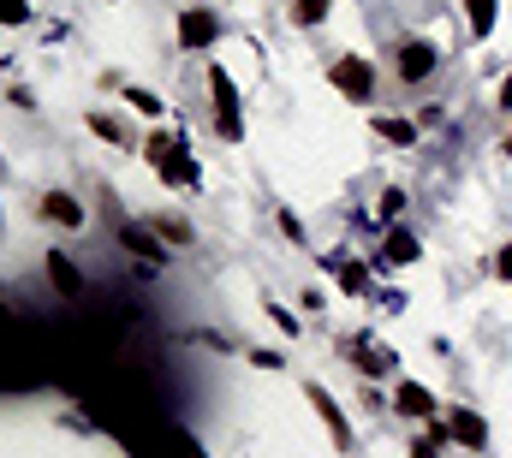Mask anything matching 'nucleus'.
Wrapping results in <instances>:
<instances>
[{"instance_id":"obj_11","label":"nucleus","mask_w":512,"mask_h":458,"mask_svg":"<svg viewBox=\"0 0 512 458\" xmlns=\"http://www.w3.org/2000/svg\"><path fill=\"white\" fill-rule=\"evenodd\" d=\"M465 12H471V36H489L501 18V0H465Z\"/></svg>"},{"instance_id":"obj_20","label":"nucleus","mask_w":512,"mask_h":458,"mask_svg":"<svg viewBox=\"0 0 512 458\" xmlns=\"http://www.w3.org/2000/svg\"><path fill=\"white\" fill-rule=\"evenodd\" d=\"M90 131H96V137H108V143H120V125H114L108 114H90Z\"/></svg>"},{"instance_id":"obj_4","label":"nucleus","mask_w":512,"mask_h":458,"mask_svg":"<svg viewBox=\"0 0 512 458\" xmlns=\"http://www.w3.org/2000/svg\"><path fill=\"white\" fill-rule=\"evenodd\" d=\"M209 90H215V108H221V131L239 137V90H233V78L221 66H209Z\"/></svg>"},{"instance_id":"obj_17","label":"nucleus","mask_w":512,"mask_h":458,"mask_svg":"<svg viewBox=\"0 0 512 458\" xmlns=\"http://www.w3.org/2000/svg\"><path fill=\"white\" fill-rule=\"evenodd\" d=\"M352 357H358V369H370V375H382V369H387V357H382V351H370V340L352 345Z\"/></svg>"},{"instance_id":"obj_13","label":"nucleus","mask_w":512,"mask_h":458,"mask_svg":"<svg viewBox=\"0 0 512 458\" xmlns=\"http://www.w3.org/2000/svg\"><path fill=\"white\" fill-rule=\"evenodd\" d=\"M387 262H417L423 250H417V238L411 232H387V250H382Z\"/></svg>"},{"instance_id":"obj_7","label":"nucleus","mask_w":512,"mask_h":458,"mask_svg":"<svg viewBox=\"0 0 512 458\" xmlns=\"http://www.w3.org/2000/svg\"><path fill=\"white\" fill-rule=\"evenodd\" d=\"M447 435H453L459 447H471V453L489 447V423H483L477 411H447Z\"/></svg>"},{"instance_id":"obj_2","label":"nucleus","mask_w":512,"mask_h":458,"mask_svg":"<svg viewBox=\"0 0 512 458\" xmlns=\"http://www.w3.org/2000/svg\"><path fill=\"white\" fill-rule=\"evenodd\" d=\"M435 60H441V54H435L429 42H417V36H411V42H399V54H393V72H399L405 84H423V78L435 72Z\"/></svg>"},{"instance_id":"obj_1","label":"nucleus","mask_w":512,"mask_h":458,"mask_svg":"<svg viewBox=\"0 0 512 458\" xmlns=\"http://www.w3.org/2000/svg\"><path fill=\"white\" fill-rule=\"evenodd\" d=\"M149 167H155L161 179H173V185H191V179H197V167L185 161V149L167 143V137H149Z\"/></svg>"},{"instance_id":"obj_6","label":"nucleus","mask_w":512,"mask_h":458,"mask_svg":"<svg viewBox=\"0 0 512 458\" xmlns=\"http://www.w3.org/2000/svg\"><path fill=\"white\" fill-rule=\"evenodd\" d=\"M304 393H310V405H316V417H322V423H328V435H334V447H340V453H346V447H352V423H346V417H340V405H334V399H328V387H304Z\"/></svg>"},{"instance_id":"obj_14","label":"nucleus","mask_w":512,"mask_h":458,"mask_svg":"<svg viewBox=\"0 0 512 458\" xmlns=\"http://www.w3.org/2000/svg\"><path fill=\"white\" fill-rule=\"evenodd\" d=\"M376 137H387V143H399V149H405V143L417 137V125H411V119H376Z\"/></svg>"},{"instance_id":"obj_21","label":"nucleus","mask_w":512,"mask_h":458,"mask_svg":"<svg viewBox=\"0 0 512 458\" xmlns=\"http://www.w3.org/2000/svg\"><path fill=\"white\" fill-rule=\"evenodd\" d=\"M340 286L358 292V286H364V268H358V262H340Z\"/></svg>"},{"instance_id":"obj_22","label":"nucleus","mask_w":512,"mask_h":458,"mask_svg":"<svg viewBox=\"0 0 512 458\" xmlns=\"http://www.w3.org/2000/svg\"><path fill=\"white\" fill-rule=\"evenodd\" d=\"M268 316H274V328H280V334H298V322H292V316H286L280 304H268Z\"/></svg>"},{"instance_id":"obj_10","label":"nucleus","mask_w":512,"mask_h":458,"mask_svg":"<svg viewBox=\"0 0 512 458\" xmlns=\"http://www.w3.org/2000/svg\"><path fill=\"white\" fill-rule=\"evenodd\" d=\"M48 280H54V292H60V298H72V292H78V268H72L60 250L48 256Z\"/></svg>"},{"instance_id":"obj_15","label":"nucleus","mask_w":512,"mask_h":458,"mask_svg":"<svg viewBox=\"0 0 512 458\" xmlns=\"http://www.w3.org/2000/svg\"><path fill=\"white\" fill-rule=\"evenodd\" d=\"M155 232H161L167 244H191V227H185L179 215H155Z\"/></svg>"},{"instance_id":"obj_5","label":"nucleus","mask_w":512,"mask_h":458,"mask_svg":"<svg viewBox=\"0 0 512 458\" xmlns=\"http://www.w3.org/2000/svg\"><path fill=\"white\" fill-rule=\"evenodd\" d=\"M328 78H334V90H346L352 102H370V90H376V78H370V66H364V60H340Z\"/></svg>"},{"instance_id":"obj_3","label":"nucleus","mask_w":512,"mask_h":458,"mask_svg":"<svg viewBox=\"0 0 512 458\" xmlns=\"http://www.w3.org/2000/svg\"><path fill=\"white\" fill-rule=\"evenodd\" d=\"M215 12H203V6H185L179 12V48H209L215 42Z\"/></svg>"},{"instance_id":"obj_9","label":"nucleus","mask_w":512,"mask_h":458,"mask_svg":"<svg viewBox=\"0 0 512 458\" xmlns=\"http://www.w3.org/2000/svg\"><path fill=\"white\" fill-rule=\"evenodd\" d=\"M42 215H48L54 227H84V209H78V197H66V191H48V197H42Z\"/></svg>"},{"instance_id":"obj_8","label":"nucleus","mask_w":512,"mask_h":458,"mask_svg":"<svg viewBox=\"0 0 512 458\" xmlns=\"http://www.w3.org/2000/svg\"><path fill=\"white\" fill-rule=\"evenodd\" d=\"M393 405H399V417H429V411H435V393H429L423 381H399Z\"/></svg>"},{"instance_id":"obj_16","label":"nucleus","mask_w":512,"mask_h":458,"mask_svg":"<svg viewBox=\"0 0 512 458\" xmlns=\"http://www.w3.org/2000/svg\"><path fill=\"white\" fill-rule=\"evenodd\" d=\"M328 6H334V0H292V18H298V24H322Z\"/></svg>"},{"instance_id":"obj_19","label":"nucleus","mask_w":512,"mask_h":458,"mask_svg":"<svg viewBox=\"0 0 512 458\" xmlns=\"http://www.w3.org/2000/svg\"><path fill=\"white\" fill-rule=\"evenodd\" d=\"M30 18V0H0V24H24Z\"/></svg>"},{"instance_id":"obj_12","label":"nucleus","mask_w":512,"mask_h":458,"mask_svg":"<svg viewBox=\"0 0 512 458\" xmlns=\"http://www.w3.org/2000/svg\"><path fill=\"white\" fill-rule=\"evenodd\" d=\"M126 250H137L143 262H161L167 250H161V232H143V227H126Z\"/></svg>"},{"instance_id":"obj_18","label":"nucleus","mask_w":512,"mask_h":458,"mask_svg":"<svg viewBox=\"0 0 512 458\" xmlns=\"http://www.w3.org/2000/svg\"><path fill=\"white\" fill-rule=\"evenodd\" d=\"M126 102H131V108H137V114H149V119L161 114V102H155L149 90H137V84H131V90H126Z\"/></svg>"},{"instance_id":"obj_24","label":"nucleus","mask_w":512,"mask_h":458,"mask_svg":"<svg viewBox=\"0 0 512 458\" xmlns=\"http://www.w3.org/2000/svg\"><path fill=\"white\" fill-rule=\"evenodd\" d=\"M501 108H512V78L501 84Z\"/></svg>"},{"instance_id":"obj_23","label":"nucleus","mask_w":512,"mask_h":458,"mask_svg":"<svg viewBox=\"0 0 512 458\" xmlns=\"http://www.w3.org/2000/svg\"><path fill=\"white\" fill-rule=\"evenodd\" d=\"M495 274H501V280H512V244L501 250V256H495Z\"/></svg>"},{"instance_id":"obj_25","label":"nucleus","mask_w":512,"mask_h":458,"mask_svg":"<svg viewBox=\"0 0 512 458\" xmlns=\"http://www.w3.org/2000/svg\"><path fill=\"white\" fill-rule=\"evenodd\" d=\"M501 155H512V131H507V143H501Z\"/></svg>"}]
</instances>
